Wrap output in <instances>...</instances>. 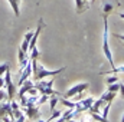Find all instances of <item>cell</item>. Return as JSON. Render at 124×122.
Listing matches in <instances>:
<instances>
[{"instance_id":"cell-4","label":"cell","mask_w":124,"mask_h":122,"mask_svg":"<svg viewBox=\"0 0 124 122\" xmlns=\"http://www.w3.org/2000/svg\"><path fill=\"white\" fill-rule=\"evenodd\" d=\"M4 86H6V92H7V98H9V99H13L15 95H16V92H17V85L13 83L9 69H7L6 73H4Z\"/></svg>"},{"instance_id":"cell-34","label":"cell","mask_w":124,"mask_h":122,"mask_svg":"<svg viewBox=\"0 0 124 122\" xmlns=\"http://www.w3.org/2000/svg\"><path fill=\"white\" fill-rule=\"evenodd\" d=\"M91 1H93V3H94V1H95V0H91Z\"/></svg>"},{"instance_id":"cell-12","label":"cell","mask_w":124,"mask_h":122,"mask_svg":"<svg viewBox=\"0 0 124 122\" xmlns=\"http://www.w3.org/2000/svg\"><path fill=\"white\" fill-rule=\"evenodd\" d=\"M32 36H33V32L32 30H28L26 32V34H25V37H23V42H22V45H20V49L23 50V52H29V43H31V39Z\"/></svg>"},{"instance_id":"cell-13","label":"cell","mask_w":124,"mask_h":122,"mask_svg":"<svg viewBox=\"0 0 124 122\" xmlns=\"http://www.w3.org/2000/svg\"><path fill=\"white\" fill-rule=\"evenodd\" d=\"M17 56H19V70H22L25 66H26V63L29 62V56H28V53L26 52H23L22 49H19V52H17Z\"/></svg>"},{"instance_id":"cell-18","label":"cell","mask_w":124,"mask_h":122,"mask_svg":"<svg viewBox=\"0 0 124 122\" xmlns=\"http://www.w3.org/2000/svg\"><path fill=\"white\" fill-rule=\"evenodd\" d=\"M117 96V92H111V91H107V92H104L100 98H102L105 102H113V99Z\"/></svg>"},{"instance_id":"cell-27","label":"cell","mask_w":124,"mask_h":122,"mask_svg":"<svg viewBox=\"0 0 124 122\" xmlns=\"http://www.w3.org/2000/svg\"><path fill=\"white\" fill-rule=\"evenodd\" d=\"M105 81H107V83L110 85V83H114V82H117V81H120V79H118V76H117V75L114 73L113 76H108V78H107Z\"/></svg>"},{"instance_id":"cell-20","label":"cell","mask_w":124,"mask_h":122,"mask_svg":"<svg viewBox=\"0 0 124 122\" xmlns=\"http://www.w3.org/2000/svg\"><path fill=\"white\" fill-rule=\"evenodd\" d=\"M110 106H111V102H107V103L102 106V118H104V121H108V111H110Z\"/></svg>"},{"instance_id":"cell-6","label":"cell","mask_w":124,"mask_h":122,"mask_svg":"<svg viewBox=\"0 0 124 122\" xmlns=\"http://www.w3.org/2000/svg\"><path fill=\"white\" fill-rule=\"evenodd\" d=\"M88 86H90V83L88 82H82V83H78V85H74L72 88H69L68 91L65 92V95H63V98H72V96H75V95H79V93H82L84 91H87L88 89Z\"/></svg>"},{"instance_id":"cell-10","label":"cell","mask_w":124,"mask_h":122,"mask_svg":"<svg viewBox=\"0 0 124 122\" xmlns=\"http://www.w3.org/2000/svg\"><path fill=\"white\" fill-rule=\"evenodd\" d=\"M3 116H10V119H12V116H13L12 105H10V102H7V101H1V102H0V119H1Z\"/></svg>"},{"instance_id":"cell-19","label":"cell","mask_w":124,"mask_h":122,"mask_svg":"<svg viewBox=\"0 0 124 122\" xmlns=\"http://www.w3.org/2000/svg\"><path fill=\"white\" fill-rule=\"evenodd\" d=\"M58 102H59V98H58L56 95H51V96H49V108H51V112L55 109V106H56Z\"/></svg>"},{"instance_id":"cell-16","label":"cell","mask_w":124,"mask_h":122,"mask_svg":"<svg viewBox=\"0 0 124 122\" xmlns=\"http://www.w3.org/2000/svg\"><path fill=\"white\" fill-rule=\"evenodd\" d=\"M75 3H77V13H84L88 7H90V4H88V1L87 0H75Z\"/></svg>"},{"instance_id":"cell-33","label":"cell","mask_w":124,"mask_h":122,"mask_svg":"<svg viewBox=\"0 0 124 122\" xmlns=\"http://www.w3.org/2000/svg\"><path fill=\"white\" fill-rule=\"evenodd\" d=\"M120 121H121V122H124V115L121 116V119H120Z\"/></svg>"},{"instance_id":"cell-14","label":"cell","mask_w":124,"mask_h":122,"mask_svg":"<svg viewBox=\"0 0 124 122\" xmlns=\"http://www.w3.org/2000/svg\"><path fill=\"white\" fill-rule=\"evenodd\" d=\"M107 102L102 99V98H100V99H97V101H94L93 105H91V108L88 109V112H100V109L105 105Z\"/></svg>"},{"instance_id":"cell-24","label":"cell","mask_w":124,"mask_h":122,"mask_svg":"<svg viewBox=\"0 0 124 122\" xmlns=\"http://www.w3.org/2000/svg\"><path fill=\"white\" fill-rule=\"evenodd\" d=\"M108 73H124V66H114V68H111V70L108 72Z\"/></svg>"},{"instance_id":"cell-2","label":"cell","mask_w":124,"mask_h":122,"mask_svg":"<svg viewBox=\"0 0 124 122\" xmlns=\"http://www.w3.org/2000/svg\"><path fill=\"white\" fill-rule=\"evenodd\" d=\"M102 20H104V34H102V52L107 58V61L111 63V68H114V61H113V55H111V49H110V45H108V16H102Z\"/></svg>"},{"instance_id":"cell-5","label":"cell","mask_w":124,"mask_h":122,"mask_svg":"<svg viewBox=\"0 0 124 122\" xmlns=\"http://www.w3.org/2000/svg\"><path fill=\"white\" fill-rule=\"evenodd\" d=\"M94 101H95L94 98L88 96V98H85V99H82V101L77 102V103H75V108H74L75 115H79V114H82V112H87V111L91 108V105H93Z\"/></svg>"},{"instance_id":"cell-31","label":"cell","mask_w":124,"mask_h":122,"mask_svg":"<svg viewBox=\"0 0 124 122\" xmlns=\"http://www.w3.org/2000/svg\"><path fill=\"white\" fill-rule=\"evenodd\" d=\"M118 91L121 93V96L124 98V83H120V89H118Z\"/></svg>"},{"instance_id":"cell-22","label":"cell","mask_w":124,"mask_h":122,"mask_svg":"<svg viewBox=\"0 0 124 122\" xmlns=\"http://www.w3.org/2000/svg\"><path fill=\"white\" fill-rule=\"evenodd\" d=\"M118 89H120V83H118V82H114V83H110V85H108V89H107V91L118 92Z\"/></svg>"},{"instance_id":"cell-3","label":"cell","mask_w":124,"mask_h":122,"mask_svg":"<svg viewBox=\"0 0 124 122\" xmlns=\"http://www.w3.org/2000/svg\"><path fill=\"white\" fill-rule=\"evenodd\" d=\"M52 86H54V81L43 82V81L40 79V81H36V82H35V88L40 92L42 95H48V96H51V95H58V92L54 91Z\"/></svg>"},{"instance_id":"cell-21","label":"cell","mask_w":124,"mask_h":122,"mask_svg":"<svg viewBox=\"0 0 124 122\" xmlns=\"http://www.w3.org/2000/svg\"><path fill=\"white\" fill-rule=\"evenodd\" d=\"M61 102L66 106V108H75V103H74V102H71V101H68V98H63V96H62Z\"/></svg>"},{"instance_id":"cell-15","label":"cell","mask_w":124,"mask_h":122,"mask_svg":"<svg viewBox=\"0 0 124 122\" xmlns=\"http://www.w3.org/2000/svg\"><path fill=\"white\" fill-rule=\"evenodd\" d=\"M33 86H35V83H33L32 81H28V79H26V81L19 86V98H20L22 95H25V93L29 91L31 88H33Z\"/></svg>"},{"instance_id":"cell-26","label":"cell","mask_w":124,"mask_h":122,"mask_svg":"<svg viewBox=\"0 0 124 122\" xmlns=\"http://www.w3.org/2000/svg\"><path fill=\"white\" fill-rule=\"evenodd\" d=\"M90 115H91V118H93L94 121L104 122V118H102V116H100V115H98V112H90Z\"/></svg>"},{"instance_id":"cell-25","label":"cell","mask_w":124,"mask_h":122,"mask_svg":"<svg viewBox=\"0 0 124 122\" xmlns=\"http://www.w3.org/2000/svg\"><path fill=\"white\" fill-rule=\"evenodd\" d=\"M61 115H62L61 111H52V116H49V119H48V121H54V119H58Z\"/></svg>"},{"instance_id":"cell-29","label":"cell","mask_w":124,"mask_h":122,"mask_svg":"<svg viewBox=\"0 0 124 122\" xmlns=\"http://www.w3.org/2000/svg\"><path fill=\"white\" fill-rule=\"evenodd\" d=\"M1 101H7V92L4 91L3 88H0V102Z\"/></svg>"},{"instance_id":"cell-32","label":"cell","mask_w":124,"mask_h":122,"mask_svg":"<svg viewBox=\"0 0 124 122\" xmlns=\"http://www.w3.org/2000/svg\"><path fill=\"white\" fill-rule=\"evenodd\" d=\"M118 16H120L121 19H124V12H121V13H118Z\"/></svg>"},{"instance_id":"cell-8","label":"cell","mask_w":124,"mask_h":122,"mask_svg":"<svg viewBox=\"0 0 124 122\" xmlns=\"http://www.w3.org/2000/svg\"><path fill=\"white\" fill-rule=\"evenodd\" d=\"M23 109H25V112H26V115H28V118L31 119V121H39L40 119V114H39V106L38 105H33V106H23Z\"/></svg>"},{"instance_id":"cell-9","label":"cell","mask_w":124,"mask_h":122,"mask_svg":"<svg viewBox=\"0 0 124 122\" xmlns=\"http://www.w3.org/2000/svg\"><path fill=\"white\" fill-rule=\"evenodd\" d=\"M31 72H32V61H31V58H29V62L26 63V66L20 70V76H19V83H17V88L31 76Z\"/></svg>"},{"instance_id":"cell-23","label":"cell","mask_w":124,"mask_h":122,"mask_svg":"<svg viewBox=\"0 0 124 122\" xmlns=\"http://www.w3.org/2000/svg\"><path fill=\"white\" fill-rule=\"evenodd\" d=\"M39 56H40V52H39V50H38V47L35 46V47L31 50V56H29V58H31V59H38Z\"/></svg>"},{"instance_id":"cell-17","label":"cell","mask_w":124,"mask_h":122,"mask_svg":"<svg viewBox=\"0 0 124 122\" xmlns=\"http://www.w3.org/2000/svg\"><path fill=\"white\" fill-rule=\"evenodd\" d=\"M7 1H9V4H10L12 9H13L15 16L19 17V16H20V0H7Z\"/></svg>"},{"instance_id":"cell-11","label":"cell","mask_w":124,"mask_h":122,"mask_svg":"<svg viewBox=\"0 0 124 122\" xmlns=\"http://www.w3.org/2000/svg\"><path fill=\"white\" fill-rule=\"evenodd\" d=\"M117 4H118V1H116V0H102V12H104V14L108 16L113 12L114 6H117Z\"/></svg>"},{"instance_id":"cell-30","label":"cell","mask_w":124,"mask_h":122,"mask_svg":"<svg viewBox=\"0 0 124 122\" xmlns=\"http://www.w3.org/2000/svg\"><path fill=\"white\" fill-rule=\"evenodd\" d=\"M113 36H114V37H117V39H120V40H123V42H124V34H118V33H113Z\"/></svg>"},{"instance_id":"cell-28","label":"cell","mask_w":124,"mask_h":122,"mask_svg":"<svg viewBox=\"0 0 124 122\" xmlns=\"http://www.w3.org/2000/svg\"><path fill=\"white\" fill-rule=\"evenodd\" d=\"M7 69H9V63H1L0 65V76H3Z\"/></svg>"},{"instance_id":"cell-1","label":"cell","mask_w":124,"mask_h":122,"mask_svg":"<svg viewBox=\"0 0 124 122\" xmlns=\"http://www.w3.org/2000/svg\"><path fill=\"white\" fill-rule=\"evenodd\" d=\"M32 61V72H33V81H40V79H45L48 76H55L58 73H61L65 68H59V69H55V70H48L45 69L43 65H40L38 59H31Z\"/></svg>"},{"instance_id":"cell-7","label":"cell","mask_w":124,"mask_h":122,"mask_svg":"<svg viewBox=\"0 0 124 122\" xmlns=\"http://www.w3.org/2000/svg\"><path fill=\"white\" fill-rule=\"evenodd\" d=\"M10 105H12V111H13V116H12V121H17V122H25L26 121V116L23 115V112L19 109V103L13 99H10Z\"/></svg>"}]
</instances>
